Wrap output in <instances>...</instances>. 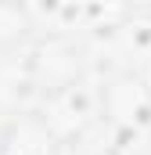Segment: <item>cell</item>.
Segmentation results:
<instances>
[{
  "label": "cell",
  "mask_w": 151,
  "mask_h": 155,
  "mask_svg": "<svg viewBox=\"0 0 151 155\" xmlns=\"http://www.w3.org/2000/svg\"><path fill=\"white\" fill-rule=\"evenodd\" d=\"M33 33H36V22H33V11L29 7L0 4V54H11L14 47H22Z\"/></svg>",
  "instance_id": "obj_4"
},
{
  "label": "cell",
  "mask_w": 151,
  "mask_h": 155,
  "mask_svg": "<svg viewBox=\"0 0 151 155\" xmlns=\"http://www.w3.org/2000/svg\"><path fill=\"white\" fill-rule=\"evenodd\" d=\"M101 119L119 134H144L151 126V87L133 69H122L101 83Z\"/></svg>",
  "instance_id": "obj_2"
},
{
  "label": "cell",
  "mask_w": 151,
  "mask_h": 155,
  "mask_svg": "<svg viewBox=\"0 0 151 155\" xmlns=\"http://www.w3.org/2000/svg\"><path fill=\"white\" fill-rule=\"evenodd\" d=\"M40 119L47 123V130L54 134V141L79 137L94 119H101V87H94L90 79H83V83L69 87L65 94L47 97Z\"/></svg>",
  "instance_id": "obj_3"
},
{
  "label": "cell",
  "mask_w": 151,
  "mask_h": 155,
  "mask_svg": "<svg viewBox=\"0 0 151 155\" xmlns=\"http://www.w3.org/2000/svg\"><path fill=\"white\" fill-rule=\"evenodd\" d=\"M29 76L36 87V97H58L69 87L86 79V58L76 36H47L36 40L29 51Z\"/></svg>",
  "instance_id": "obj_1"
},
{
  "label": "cell",
  "mask_w": 151,
  "mask_h": 155,
  "mask_svg": "<svg viewBox=\"0 0 151 155\" xmlns=\"http://www.w3.org/2000/svg\"><path fill=\"white\" fill-rule=\"evenodd\" d=\"M115 155H119V152H115Z\"/></svg>",
  "instance_id": "obj_5"
}]
</instances>
